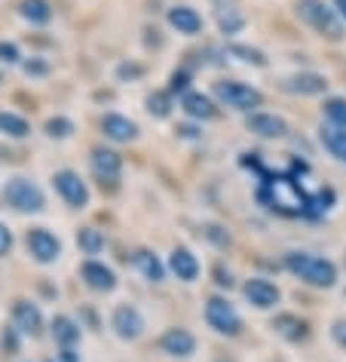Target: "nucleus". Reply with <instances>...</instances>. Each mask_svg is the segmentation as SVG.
Instances as JSON below:
<instances>
[{
	"label": "nucleus",
	"mask_w": 346,
	"mask_h": 362,
	"mask_svg": "<svg viewBox=\"0 0 346 362\" xmlns=\"http://www.w3.org/2000/svg\"><path fill=\"white\" fill-rule=\"evenodd\" d=\"M261 200L267 203L270 209L282 212V215H300V212L309 209V197L300 191L297 181H291L285 175L270 178L267 185H263V191H261Z\"/></svg>",
	"instance_id": "obj_1"
},
{
	"label": "nucleus",
	"mask_w": 346,
	"mask_h": 362,
	"mask_svg": "<svg viewBox=\"0 0 346 362\" xmlns=\"http://www.w3.org/2000/svg\"><path fill=\"white\" fill-rule=\"evenodd\" d=\"M285 267L294 276L304 279V283L316 286V288H331L337 283V267L331 264V261L318 258V255H309V252H288Z\"/></svg>",
	"instance_id": "obj_2"
},
{
	"label": "nucleus",
	"mask_w": 346,
	"mask_h": 362,
	"mask_svg": "<svg viewBox=\"0 0 346 362\" xmlns=\"http://www.w3.org/2000/svg\"><path fill=\"white\" fill-rule=\"evenodd\" d=\"M297 16L306 25H313V28L328 40H340L343 37L340 16H337L334 10H328L325 0H297Z\"/></svg>",
	"instance_id": "obj_3"
},
{
	"label": "nucleus",
	"mask_w": 346,
	"mask_h": 362,
	"mask_svg": "<svg viewBox=\"0 0 346 362\" xmlns=\"http://www.w3.org/2000/svg\"><path fill=\"white\" fill-rule=\"evenodd\" d=\"M215 95L221 98L227 107H236V111L261 107V93L249 83H239V80H221V83H215Z\"/></svg>",
	"instance_id": "obj_4"
},
{
	"label": "nucleus",
	"mask_w": 346,
	"mask_h": 362,
	"mask_svg": "<svg viewBox=\"0 0 346 362\" xmlns=\"http://www.w3.org/2000/svg\"><path fill=\"white\" fill-rule=\"evenodd\" d=\"M4 197H6V203H10L13 209H19V212H37V209H43L40 187L34 185V181H28V178H10V181H6V187H4Z\"/></svg>",
	"instance_id": "obj_5"
},
{
	"label": "nucleus",
	"mask_w": 346,
	"mask_h": 362,
	"mask_svg": "<svg viewBox=\"0 0 346 362\" xmlns=\"http://www.w3.org/2000/svg\"><path fill=\"white\" fill-rule=\"evenodd\" d=\"M205 320H208V325H212L215 332H221V334H236L242 329L239 313H236L233 304L224 301V298H212V301L205 304Z\"/></svg>",
	"instance_id": "obj_6"
},
{
	"label": "nucleus",
	"mask_w": 346,
	"mask_h": 362,
	"mask_svg": "<svg viewBox=\"0 0 346 362\" xmlns=\"http://www.w3.org/2000/svg\"><path fill=\"white\" fill-rule=\"evenodd\" d=\"M56 191L65 197V203L68 206H74V209H83V206L89 203V191H86V185L80 181V175H74V172H59L56 178Z\"/></svg>",
	"instance_id": "obj_7"
},
{
	"label": "nucleus",
	"mask_w": 346,
	"mask_h": 362,
	"mask_svg": "<svg viewBox=\"0 0 346 362\" xmlns=\"http://www.w3.org/2000/svg\"><path fill=\"white\" fill-rule=\"evenodd\" d=\"M242 292L254 307H258V310H270V307L279 304V288L273 283H267V279H249Z\"/></svg>",
	"instance_id": "obj_8"
},
{
	"label": "nucleus",
	"mask_w": 346,
	"mask_h": 362,
	"mask_svg": "<svg viewBox=\"0 0 346 362\" xmlns=\"http://www.w3.org/2000/svg\"><path fill=\"white\" fill-rule=\"evenodd\" d=\"M28 249H31V255H34V258L43 261V264H47V261H56V258H59V252H61L59 240L52 237L49 230H43V228L28 233Z\"/></svg>",
	"instance_id": "obj_9"
},
{
	"label": "nucleus",
	"mask_w": 346,
	"mask_h": 362,
	"mask_svg": "<svg viewBox=\"0 0 346 362\" xmlns=\"http://www.w3.org/2000/svg\"><path fill=\"white\" fill-rule=\"evenodd\" d=\"M114 329H117V334L120 338H138L141 334V329H144V320H141V313L135 310V307H129V304H123V307H117L114 310Z\"/></svg>",
	"instance_id": "obj_10"
},
{
	"label": "nucleus",
	"mask_w": 346,
	"mask_h": 362,
	"mask_svg": "<svg viewBox=\"0 0 346 362\" xmlns=\"http://www.w3.org/2000/svg\"><path fill=\"white\" fill-rule=\"evenodd\" d=\"M160 347L169 353V356H190L196 347V338L190 334L187 329H169L166 334H162Z\"/></svg>",
	"instance_id": "obj_11"
},
{
	"label": "nucleus",
	"mask_w": 346,
	"mask_h": 362,
	"mask_svg": "<svg viewBox=\"0 0 346 362\" xmlns=\"http://www.w3.org/2000/svg\"><path fill=\"white\" fill-rule=\"evenodd\" d=\"M249 129L258 132L261 139H282L288 132V123L276 114H251L249 117Z\"/></svg>",
	"instance_id": "obj_12"
},
{
	"label": "nucleus",
	"mask_w": 346,
	"mask_h": 362,
	"mask_svg": "<svg viewBox=\"0 0 346 362\" xmlns=\"http://www.w3.org/2000/svg\"><path fill=\"white\" fill-rule=\"evenodd\" d=\"M282 89H288V93H300V95H322L328 89V80L322 74H294L288 77Z\"/></svg>",
	"instance_id": "obj_13"
},
{
	"label": "nucleus",
	"mask_w": 346,
	"mask_h": 362,
	"mask_svg": "<svg viewBox=\"0 0 346 362\" xmlns=\"http://www.w3.org/2000/svg\"><path fill=\"white\" fill-rule=\"evenodd\" d=\"M102 129L107 139H114V141H129L138 135V126H135L132 120H126V117L120 114H107L105 120H102Z\"/></svg>",
	"instance_id": "obj_14"
},
{
	"label": "nucleus",
	"mask_w": 346,
	"mask_h": 362,
	"mask_svg": "<svg viewBox=\"0 0 346 362\" xmlns=\"http://www.w3.org/2000/svg\"><path fill=\"white\" fill-rule=\"evenodd\" d=\"M83 279H86V283L93 286V288H98V292H107V288L117 286L114 270L105 267L102 261H86V264H83Z\"/></svg>",
	"instance_id": "obj_15"
},
{
	"label": "nucleus",
	"mask_w": 346,
	"mask_h": 362,
	"mask_svg": "<svg viewBox=\"0 0 346 362\" xmlns=\"http://www.w3.org/2000/svg\"><path fill=\"white\" fill-rule=\"evenodd\" d=\"M169 25L178 28V34H199L203 31V19H199L196 10H190V6H175V10H169Z\"/></svg>",
	"instance_id": "obj_16"
},
{
	"label": "nucleus",
	"mask_w": 346,
	"mask_h": 362,
	"mask_svg": "<svg viewBox=\"0 0 346 362\" xmlns=\"http://www.w3.org/2000/svg\"><path fill=\"white\" fill-rule=\"evenodd\" d=\"M169 267L175 270V276H178V279H184V283L196 279V274H199V261H196V255H190L187 249H175V252H172Z\"/></svg>",
	"instance_id": "obj_17"
},
{
	"label": "nucleus",
	"mask_w": 346,
	"mask_h": 362,
	"mask_svg": "<svg viewBox=\"0 0 346 362\" xmlns=\"http://www.w3.org/2000/svg\"><path fill=\"white\" fill-rule=\"evenodd\" d=\"M120 157H117L114 151H102L98 148L93 153V169H95V175L98 178H105V181H117V175H120Z\"/></svg>",
	"instance_id": "obj_18"
},
{
	"label": "nucleus",
	"mask_w": 346,
	"mask_h": 362,
	"mask_svg": "<svg viewBox=\"0 0 346 362\" xmlns=\"http://www.w3.org/2000/svg\"><path fill=\"white\" fill-rule=\"evenodd\" d=\"M184 111L190 117H196V120H212V117L217 114V107H215L212 98L203 95V93H187L184 95Z\"/></svg>",
	"instance_id": "obj_19"
},
{
	"label": "nucleus",
	"mask_w": 346,
	"mask_h": 362,
	"mask_svg": "<svg viewBox=\"0 0 346 362\" xmlns=\"http://www.w3.org/2000/svg\"><path fill=\"white\" fill-rule=\"evenodd\" d=\"M273 329H276L285 341H304V338H306V322H304V320H297V316H291V313L276 316Z\"/></svg>",
	"instance_id": "obj_20"
},
{
	"label": "nucleus",
	"mask_w": 346,
	"mask_h": 362,
	"mask_svg": "<svg viewBox=\"0 0 346 362\" xmlns=\"http://www.w3.org/2000/svg\"><path fill=\"white\" fill-rule=\"evenodd\" d=\"M322 141H325V148L331 151L334 157H346V126L328 123L322 129Z\"/></svg>",
	"instance_id": "obj_21"
},
{
	"label": "nucleus",
	"mask_w": 346,
	"mask_h": 362,
	"mask_svg": "<svg viewBox=\"0 0 346 362\" xmlns=\"http://www.w3.org/2000/svg\"><path fill=\"white\" fill-rule=\"evenodd\" d=\"M52 338H56L61 347H74V344L80 341V329L68 320V316H59V320L52 322Z\"/></svg>",
	"instance_id": "obj_22"
},
{
	"label": "nucleus",
	"mask_w": 346,
	"mask_h": 362,
	"mask_svg": "<svg viewBox=\"0 0 346 362\" xmlns=\"http://www.w3.org/2000/svg\"><path fill=\"white\" fill-rule=\"evenodd\" d=\"M16 325L22 332H37L40 329V310L28 301H19L16 304Z\"/></svg>",
	"instance_id": "obj_23"
},
{
	"label": "nucleus",
	"mask_w": 346,
	"mask_h": 362,
	"mask_svg": "<svg viewBox=\"0 0 346 362\" xmlns=\"http://www.w3.org/2000/svg\"><path fill=\"white\" fill-rule=\"evenodd\" d=\"M22 16H25L28 22L43 25V22L52 19V10H49L47 0H22Z\"/></svg>",
	"instance_id": "obj_24"
},
{
	"label": "nucleus",
	"mask_w": 346,
	"mask_h": 362,
	"mask_svg": "<svg viewBox=\"0 0 346 362\" xmlns=\"http://www.w3.org/2000/svg\"><path fill=\"white\" fill-rule=\"evenodd\" d=\"M217 22H221V31L224 34H236L245 25V16L236 10V6H230V10H227V6H221V10H217Z\"/></svg>",
	"instance_id": "obj_25"
},
{
	"label": "nucleus",
	"mask_w": 346,
	"mask_h": 362,
	"mask_svg": "<svg viewBox=\"0 0 346 362\" xmlns=\"http://www.w3.org/2000/svg\"><path fill=\"white\" fill-rule=\"evenodd\" d=\"M135 264H138L141 274L148 279H153V283L162 279V264L157 261V255H150V252H138V255H135Z\"/></svg>",
	"instance_id": "obj_26"
},
{
	"label": "nucleus",
	"mask_w": 346,
	"mask_h": 362,
	"mask_svg": "<svg viewBox=\"0 0 346 362\" xmlns=\"http://www.w3.org/2000/svg\"><path fill=\"white\" fill-rule=\"evenodd\" d=\"M0 132L13 135V139H25L28 135V123L16 114H0Z\"/></svg>",
	"instance_id": "obj_27"
},
{
	"label": "nucleus",
	"mask_w": 346,
	"mask_h": 362,
	"mask_svg": "<svg viewBox=\"0 0 346 362\" xmlns=\"http://www.w3.org/2000/svg\"><path fill=\"white\" fill-rule=\"evenodd\" d=\"M322 111L334 126H346V98H328Z\"/></svg>",
	"instance_id": "obj_28"
},
{
	"label": "nucleus",
	"mask_w": 346,
	"mask_h": 362,
	"mask_svg": "<svg viewBox=\"0 0 346 362\" xmlns=\"http://www.w3.org/2000/svg\"><path fill=\"white\" fill-rule=\"evenodd\" d=\"M230 56H239L242 62H249V65H267V59H263V52L258 49H249V47H230Z\"/></svg>",
	"instance_id": "obj_29"
},
{
	"label": "nucleus",
	"mask_w": 346,
	"mask_h": 362,
	"mask_svg": "<svg viewBox=\"0 0 346 362\" xmlns=\"http://www.w3.org/2000/svg\"><path fill=\"white\" fill-rule=\"evenodd\" d=\"M80 246H83L89 255H95V252L102 249V233H98V230H83V233H80Z\"/></svg>",
	"instance_id": "obj_30"
},
{
	"label": "nucleus",
	"mask_w": 346,
	"mask_h": 362,
	"mask_svg": "<svg viewBox=\"0 0 346 362\" xmlns=\"http://www.w3.org/2000/svg\"><path fill=\"white\" fill-rule=\"evenodd\" d=\"M148 107H150V114L166 117V114H169V95H166V93H153V95L148 98Z\"/></svg>",
	"instance_id": "obj_31"
},
{
	"label": "nucleus",
	"mask_w": 346,
	"mask_h": 362,
	"mask_svg": "<svg viewBox=\"0 0 346 362\" xmlns=\"http://www.w3.org/2000/svg\"><path fill=\"white\" fill-rule=\"evenodd\" d=\"M49 135H59V139H65V135H71V123L68 120H49Z\"/></svg>",
	"instance_id": "obj_32"
},
{
	"label": "nucleus",
	"mask_w": 346,
	"mask_h": 362,
	"mask_svg": "<svg viewBox=\"0 0 346 362\" xmlns=\"http://www.w3.org/2000/svg\"><path fill=\"white\" fill-rule=\"evenodd\" d=\"M0 59H4L6 65H13V62H19V49H16L13 43H0Z\"/></svg>",
	"instance_id": "obj_33"
},
{
	"label": "nucleus",
	"mask_w": 346,
	"mask_h": 362,
	"mask_svg": "<svg viewBox=\"0 0 346 362\" xmlns=\"http://www.w3.org/2000/svg\"><path fill=\"white\" fill-rule=\"evenodd\" d=\"M331 334H334V341L340 344V347H346V320H337L334 329H331Z\"/></svg>",
	"instance_id": "obj_34"
},
{
	"label": "nucleus",
	"mask_w": 346,
	"mask_h": 362,
	"mask_svg": "<svg viewBox=\"0 0 346 362\" xmlns=\"http://www.w3.org/2000/svg\"><path fill=\"white\" fill-rule=\"evenodd\" d=\"M10 246H13V237H10V230L0 224V255H6L10 252Z\"/></svg>",
	"instance_id": "obj_35"
},
{
	"label": "nucleus",
	"mask_w": 346,
	"mask_h": 362,
	"mask_svg": "<svg viewBox=\"0 0 346 362\" xmlns=\"http://www.w3.org/2000/svg\"><path fill=\"white\" fill-rule=\"evenodd\" d=\"M187 86V74H175V77H172V89H175V93H178V89H184Z\"/></svg>",
	"instance_id": "obj_36"
},
{
	"label": "nucleus",
	"mask_w": 346,
	"mask_h": 362,
	"mask_svg": "<svg viewBox=\"0 0 346 362\" xmlns=\"http://www.w3.org/2000/svg\"><path fill=\"white\" fill-rule=\"evenodd\" d=\"M334 4H337V13H340V19L346 22V0H334Z\"/></svg>",
	"instance_id": "obj_37"
},
{
	"label": "nucleus",
	"mask_w": 346,
	"mask_h": 362,
	"mask_svg": "<svg viewBox=\"0 0 346 362\" xmlns=\"http://www.w3.org/2000/svg\"><path fill=\"white\" fill-rule=\"evenodd\" d=\"M343 160H346V157H343Z\"/></svg>",
	"instance_id": "obj_38"
}]
</instances>
